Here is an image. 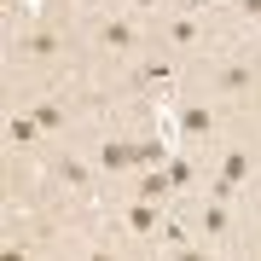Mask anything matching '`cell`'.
Listing matches in <instances>:
<instances>
[{
  "mask_svg": "<svg viewBox=\"0 0 261 261\" xmlns=\"http://www.w3.org/2000/svg\"><path fill=\"white\" fill-rule=\"evenodd\" d=\"M75 6H99V0H75Z\"/></svg>",
  "mask_w": 261,
  "mask_h": 261,
  "instance_id": "cell-13",
  "label": "cell"
},
{
  "mask_svg": "<svg viewBox=\"0 0 261 261\" xmlns=\"http://www.w3.org/2000/svg\"><path fill=\"white\" fill-rule=\"evenodd\" d=\"M145 82H151V87H174V70H168V64H151Z\"/></svg>",
  "mask_w": 261,
  "mask_h": 261,
  "instance_id": "cell-10",
  "label": "cell"
},
{
  "mask_svg": "<svg viewBox=\"0 0 261 261\" xmlns=\"http://www.w3.org/2000/svg\"><path fill=\"white\" fill-rule=\"evenodd\" d=\"M168 186H174L168 174H145V180H140V197H145V203H157V197H163Z\"/></svg>",
  "mask_w": 261,
  "mask_h": 261,
  "instance_id": "cell-4",
  "label": "cell"
},
{
  "mask_svg": "<svg viewBox=\"0 0 261 261\" xmlns=\"http://www.w3.org/2000/svg\"><path fill=\"white\" fill-rule=\"evenodd\" d=\"M180 128H186V134H197V140H203V134L215 128V116H209V111H186V116H180Z\"/></svg>",
  "mask_w": 261,
  "mask_h": 261,
  "instance_id": "cell-3",
  "label": "cell"
},
{
  "mask_svg": "<svg viewBox=\"0 0 261 261\" xmlns=\"http://www.w3.org/2000/svg\"><path fill=\"white\" fill-rule=\"evenodd\" d=\"M221 87H232V93H238V87H250V70H244V64H232V70H221Z\"/></svg>",
  "mask_w": 261,
  "mask_h": 261,
  "instance_id": "cell-8",
  "label": "cell"
},
{
  "mask_svg": "<svg viewBox=\"0 0 261 261\" xmlns=\"http://www.w3.org/2000/svg\"><path fill=\"white\" fill-rule=\"evenodd\" d=\"M244 6H250V12H255V18H261V0H244Z\"/></svg>",
  "mask_w": 261,
  "mask_h": 261,
  "instance_id": "cell-12",
  "label": "cell"
},
{
  "mask_svg": "<svg viewBox=\"0 0 261 261\" xmlns=\"http://www.w3.org/2000/svg\"><path fill=\"white\" fill-rule=\"evenodd\" d=\"M203 226H209V232H226V209H221V203H209V215H203Z\"/></svg>",
  "mask_w": 261,
  "mask_h": 261,
  "instance_id": "cell-11",
  "label": "cell"
},
{
  "mask_svg": "<svg viewBox=\"0 0 261 261\" xmlns=\"http://www.w3.org/2000/svg\"><path fill=\"white\" fill-rule=\"evenodd\" d=\"M105 168H128V163H140V145H128V140H105Z\"/></svg>",
  "mask_w": 261,
  "mask_h": 261,
  "instance_id": "cell-1",
  "label": "cell"
},
{
  "mask_svg": "<svg viewBox=\"0 0 261 261\" xmlns=\"http://www.w3.org/2000/svg\"><path fill=\"white\" fill-rule=\"evenodd\" d=\"M134 6H157V0H134Z\"/></svg>",
  "mask_w": 261,
  "mask_h": 261,
  "instance_id": "cell-14",
  "label": "cell"
},
{
  "mask_svg": "<svg viewBox=\"0 0 261 261\" xmlns=\"http://www.w3.org/2000/svg\"><path fill=\"white\" fill-rule=\"evenodd\" d=\"M226 180H232V186H244V180H250V157H244V151H232V157H226V168H221Z\"/></svg>",
  "mask_w": 261,
  "mask_h": 261,
  "instance_id": "cell-2",
  "label": "cell"
},
{
  "mask_svg": "<svg viewBox=\"0 0 261 261\" xmlns=\"http://www.w3.org/2000/svg\"><path fill=\"white\" fill-rule=\"evenodd\" d=\"M105 47H134V29L128 23H105Z\"/></svg>",
  "mask_w": 261,
  "mask_h": 261,
  "instance_id": "cell-5",
  "label": "cell"
},
{
  "mask_svg": "<svg viewBox=\"0 0 261 261\" xmlns=\"http://www.w3.org/2000/svg\"><path fill=\"white\" fill-rule=\"evenodd\" d=\"M128 226H134V232H151V226H157V215L140 203V209H128Z\"/></svg>",
  "mask_w": 261,
  "mask_h": 261,
  "instance_id": "cell-7",
  "label": "cell"
},
{
  "mask_svg": "<svg viewBox=\"0 0 261 261\" xmlns=\"http://www.w3.org/2000/svg\"><path fill=\"white\" fill-rule=\"evenodd\" d=\"M23 47H29V53H35V58H47V53H58V41H53V35H29V41H23Z\"/></svg>",
  "mask_w": 261,
  "mask_h": 261,
  "instance_id": "cell-9",
  "label": "cell"
},
{
  "mask_svg": "<svg viewBox=\"0 0 261 261\" xmlns=\"http://www.w3.org/2000/svg\"><path fill=\"white\" fill-rule=\"evenodd\" d=\"M35 128H41V122H23L18 116V122H12V145H35Z\"/></svg>",
  "mask_w": 261,
  "mask_h": 261,
  "instance_id": "cell-6",
  "label": "cell"
}]
</instances>
